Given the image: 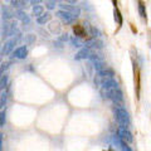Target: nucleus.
I'll list each match as a JSON object with an SVG mask.
<instances>
[{"label":"nucleus","mask_w":151,"mask_h":151,"mask_svg":"<svg viewBox=\"0 0 151 151\" xmlns=\"http://www.w3.org/2000/svg\"><path fill=\"white\" fill-rule=\"evenodd\" d=\"M54 5H55V0H48L47 1V8L48 9H53Z\"/></svg>","instance_id":"4be33fe9"},{"label":"nucleus","mask_w":151,"mask_h":151,"mask_svg":"<svg viewBox=\"0 0 151 151\" xmlns=\"http://www.w3.org/2000/svg\"><path fill=\"white\" fill-rule=\"evenodd\" d=\"M72 43L76 45V47H81V44H79V42L77 39H72Z\"/></svg>","instance_id":"5701e85b"},{"label":"nucleus","mask_w":151,"mask_h":151,"mask_svg":"<svg viewBox=\"0 0 151 151\" xmlns=\"http://www.w3.org/2000/svg\"><path fill=\"white\" fill-rule=\"evenodd\" d=\"M3 149V134L0 132V150Z\"/></svg>","instance_id":"393cba45"},{"label":"nucleus","mask_w":151,"mask_h":151,"mask_svg":"<svg viewBox=\"0 0 151 151\" xmlns=\"http://www.w3.org/2000/svg\"><path fill=\"white\" fill-rule=\"evenodd\" d=\"M113 14H115V20H116V23L119 24L120 27L122 25V15H121V13H120V10L117 8H115V10H113Z\"/></svg>","instance_id":"ddd939ff"},{"label":"nucleus","mask_w":151,"mask_h":151,"mask_svg":"<svg viewBox=\"0 0 151 151\" xmlns=\"http://www.w3.org/2000/svg\"><path fill=\"white\" fill-rule=\"evenodd\" d=\"M12 4H13V6L17 8V9H22L25 5V3H23L22 0H12Z\"/></svg>","instance_id":"f3484780"},{"label":"nucleus","mask_w":151,"mask_h":151,"mask_svg":"<svg viewBox=\"0 0 151 151\" xmlns=\"http://www.w3.org/2000/svg\"><path fill=\"white\" fill-rule=\"evenodd\" d=\"M137 8H139V14H140V17L146 22V20H147V14H146V6H145V4H144L142 0H139Z\"/></svg>","instance_id":"9d476101"},{"label":"nucleus","mask_w":151,"mask_h":151,"mask_svg":"<svg viewBox=\"0 0 151 151\" xmlns=\"http://www.w3.org/2000/svg\"><path fill=\"white\" fill-rule=\"evenodd\" d=\"M3 13H4V18H6V19H9V18L13 17V13L9 10L8 8H3Z\"/></svg>","instance_id":"aec40b11"},{"label":"nucleus","mask_w":151,"mask_h":151,"mask_svg":"<svg viewBox=\"0 0 151 151\" xmlns=\"http://www.w3.org/2000/svg\"><path fill=\"white\" fill-rule=\"evenodd\" d=\"M8 67H9V63H3L1 65H0V77L4 76V72L8 69Z\"/></svg>","instance_id":"412c9836"},{"label":"nucleus","mask_w":151,"mask_h":151,"mask_svg":"<svg viewBox=\"0 0 151 151\" xmlns=\"http://www.w3.org/2000/svg\"><path fill=\"white\" fill-rule=\"evenodd\" d=\"M87 47H89V48H102V42L97 40L96 38L93 37V39H89L87 42Z\"/></svg>","instance_id":"9b49d317"},{"label":"nucleus","mask_w":151,"mask_h":151,"mask_svg":"<svg viewBox=\"0 0 151 151\" xmlns=\"http://www.w3.org/2000/svg\"><path fill=\"white\" fill-rule=\"evenodd\" d=\"M6 83H8V76H1L0 77V92L3 91L4 88H5V86H6Z\"/></svg>","instance_id":"4468645a"},{"label":"nucleus","mask_w":151,"mask_h":151,"mask_svg":"<svg viewBox=\"0 0 151 151\" xmlns=\"http://www.w3.org/2000/svg\"><path fill=\"white\" fill-rule=\"evenodd\" d=\"M6 122V113L5 112H0V127H3L4 125H5Z\"/></svg>","instance_id":"a211bd4d"},{"label":"nucleus","mask_w":151,"mask_h":151,"mask_svg":"<svg viewBox=\"0 0 151 151\" xmlns=\"http://www.w3.org/2000/svg\"><path fill=\"white\" fill-rule=\"evenodd\" d=\"M13 55L18 59H24L25 57L28 55V49L25 45H22V47H18V48L13 52Z\"/></svg>","instance_id":"423d86ee"},{"label":"nucleus","mask_w":151,"mask_h":151,"mask_svg":"<svg viewBox=\"0 0 151 151\" xmlns=\"http://www.w3.org/2000/svg\"><path fill=\"white\" fill-rule=\"evenodd\" d=\"M91 34H92V37H94V38H98L101 35V32L97 29V28H94V27H91Z\"/></svg>","instance_id":"6ab92c4d"},{"label":"nucleus","mask_w":151,"mask_h":151,"mask_svg":"<svg viewBox=\"0 0 151 151\" xmlns=\"http://www.w3.org/2000/svg\"><path fill=\"white\" fill-rule=\"evenodd\" d=\"M50 20V14L49 13H45V14H42L40 17L37 18V23L38 24H45L47 22Z\"/></svg>","instance_id":"f8f14e48"},{"label":"nucleus","mask_w":151,"mask_h":151,"mask_svg":"<svg viewBox=\"0 0 151 151\" xmlns=\"http://www.w3.org/2000/svg\"><path fill=\"white\" fill-rule=\"evenodd\" d=\"M65 1H68V3H70V4H74L77 0H65Z\"/></svg>","instance_id":"a878e982"},{"label":"nucleus","mask_w":151,"mask_h":151,"mask_svg":"<svg viewBox=\"0 0 151 151\" xmlns=\"http://www.w3.org/2000/svg\"><path fill=\"white\" fill-rule=\"evenodd\" d=\"M17 43V39H10V40H8L5 44H4V48H3V55H6L9 54L10 52L13 50L14 48V45H15Z\"/></svg>","instance_id":"0eeeda50"},{"label":"nucleus","mask_w":151,"mask_h":151,"mask_svg":"<svg viewBox=\"0 0 151 151\" xmlns=\"http://www.w3.org/2000/svg\"><path fill=\"white\" fill-rule=\"evenodd\" d=\"M73 32H74L76 37H78V38H84L87 35V32L82 25H74L73 27Z\"/></svg>","instance_id":"1a4fd4ad"},{"label":"nucleus","mask_w":151,"mask_h":151,"mask_svg":"<svg viewBox=\"0 0 151 151\" xmlns=\"http://www.w3.org/2000/svg\"><path fill=\"white\" fill-rule=\"evenodd\" d=\"M101 93L105 98H110L111 101H113L115 105H119V103L124 102V94H122L121 89L119 87H113V88H105L102 87Z\"/></svg>","instance_id":"f257e3e1"},{"label":"nucleus","mask_w":151,"mask_h":151,"mask_svg":"<svg viewBox=\"0 0 151 151\" xmlns=\"http://www.w3.org/2000/svg\"><path fill=\"white\" fill-rule=\"evenodd\" d=\"M60 8H62L63 10H67V12H69V13H72L76 18H77V17L79 15V13H81V10H79V8L70 6V5H65V4H60Z\"/></svg>","instance_id":"6e6552de"},{"label":"nucleus","mask_w":151,"mask_h":151,"mask_svg":"<svg viewBox=\"0 0 151 151\" xmlns=\"http://www.w3.org/2000/svg\"><path fill=\"white\" fill-rule=\"evenodd\" d=\"M112 1H113V4H115V6L117 5V0H112Z\"/></svg>","instance_id":"bb28decb"},{"label":"nucleus","mask_w":151,"mask_h":151,"mask_svg":"<svg viewBox=\"0 0 151 151\" xmlns=\"http://www.w3.org/2000/svg\"><path fill=\"white\" fill-rule=\"evenodd\" d=\"M6 101H8V93L4 92L1 94V97H0V108H4L6 105Z\"/></svg>","instance_id":"dca6fc26"},{"label":"nucleus","mask_w":151,"mask_h":151,"mask_svg":"<svg viewBox=\"0 0 151 151\" xmlns=\"http://www.w3.org/2000/svg\"><path fill=\"white\" fill-rule=\"evenodd\" d=\"M113 112H115V116H116V120L117 122L121 125V126H130L131 124V117H130V113L127 112L126 110L122 106L120 105H116L113 107Z\"/></svg>","instance_id":"f03ea898"},{"label":"nucleus","mask_w":151,"mask_h":151,"mask_svg":"<svg viewBox=\"0 0 151 151\" xmlns=\"http://www.w3.org/2000/svg\"><path fill=\"white\" fill-rule=\"evenodd\" d=\"M33 14H34V15H37V17H40L42 14H43V6H40V5H37L33 8Z\"/></svg>","instance_id":"2eb2a0df"},{"label":"nucleus","mask_w":151,"mask_h":151,"mask_svg":"<svg viewBox=\"0 0 151 151\" xmlns=\"http://www.w3.org/2000/svg\"><path fill=\"white\" fill-rule=\"evenodd\" d=\"M40 1H43V0H30V3L33 4V5H37V4H39Z\"/></svg>","instance_id":"b1692460"},{"label":"nucleus","mask_w":151,"mask_h":151,"mask_svg":"<svg viewBox=\"0 0 151 151\" xmlns=\"http://www.w3.org/2000/svg\"><path fill=\"white\" fill-rule=\"evenodd\" d=\"M91 54H92V52H91V49H89V47H84V48H82L77 54H76L74 59H77V60L86 59V58H89Z\"/></svg>","instance_id":"39448f33"},{"label":"nucleus","mask_w":151,"mask_h":151,"mask_svg":"<svg viewBox=\"0 0 151 151\" xmlns=\"http://www.w3.org/2000/svg\"><path fill=\"white\" fill-rule=\"evenodd\" d=\"M119 136L120 137L124 140V141H126L127 144H131L132 141H134V136H132V134L131 132L127 130V127H125V126H121L120 129H119Z\"/></svg>","instance_id":"7ed1b4c3"},{"label":"nucleus","mask_w":151,"mask_h":151,"mask_svg":"<svg viewBox=\"0 0 151 151\" xmlns=\"http://www.w3.org/2000/svg\"><path fill=\"white\" fill-rule=\"evenodd\" d=\"M22 1H23V3H27V1H28V0H22Z\"/></svg>","instance_id":"cd10ccee"},{"label":"nucleus","mask_w":151,"mask_h":151,"mask_svg":"<svg viewBox=\"0 0 151 151\" xmlns=\"http://www.w3.org/2000/svg\"><path fill=\"white\" fill-rule=\"evenodd\" d=\"M57 15H58L60 19H62L63 22H65L67 24H70V23H73L74 22V19H76V17L73 15L72 13H69V12H67V10H59V12H57Z\"/></svg>","instance_id":"20e7f679"}]
</instances>
